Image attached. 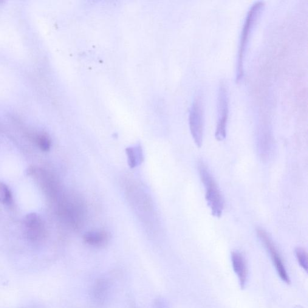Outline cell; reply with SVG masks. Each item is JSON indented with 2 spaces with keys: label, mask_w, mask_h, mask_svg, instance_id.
I'll list each match as a JSON object with an SVG mask.
<instances>
[{
  "label": "cell",
  "mask_w": 308,
  "mask_h": 308,
  "mask_svg": "<svg viewBox=\"0 0 308 308\" xmlns=\"http://www.w3.org/2000/svg\"><path fill=\"white\" fill-rule=\"evenodd\" d=\"M264 6L263 1H258L254 2L250 9L248 10L247 16L246 17L239 44L236 77L237 83H240L244 77V61L250 37L259 16L261 15Z\"/></svg>",
  "instance_id": "6da1fadb"
},
{
  "label": "cell",
  "mask_w": 308,
  "mask_h": 308,
  "mask_svg": "<svg viewBox=\"0 0 308 308\" xmlns=\"http://www.w3.org/2000/svg\"><path fill=\"white\" fill-rule=\"evenodd\" d=\"M297 259L299 264L306 272H308V255L307 251L304 248L298 247L296 250Z\"/></svg>",
  "instance_id": "8fae6325"
},
{
  "label": "cell",
  "mask_w": 308,
  "mask_h": 308,
  "mask_svg": "<svg viewBox=\"0 0 308 308\" xmlns=\"http://www.w3.org/2000/svg\"><path fill=\"white\" fill-rule=\"evenodd\" d=\"M198 168L200 179L205 189V199L208 207L214 216L220 217L224 209V201L219 186L204 163L200 162Z\"/></svg>",
  "instance_id": "7a4b0ae2"
},
{
  "label": "cell",
  "mask_w": 308,
  "mask_h": 308,
  "mask_svg": "<svg viewBox=\"0 0 308 308\" xmlns=\"http://www.w3.org/2000/svg\"><path fill=\"white\" fill-rule=\"evenodd\" d=\"M232 263L234 272L238 277L239 284L244 289L248 279V268L244 255L238 251H234L231 255Z\"/></svg>",
  "instance_id": "8992f818"
},
{
  "label": "cell",
  "mask_w": 308,
  "mask_h": 308,
  "mask_svg": "<svg viewBox=\"0 0 308 308\" xmlns=\"http://www.w3.org/2000/svg\"><path fill=\"white\" fill-rule=\"evenodd\" d=\"M109 236L103 230L88 232L84 236V242L92 246H103L108 242Z\"/></svg>",
  "instance_id": "ba28073f"
},
{
  "label": "cell",
  "mask_w": 308,
  "mask_h": 308,
  "mask_svg": "<svg viewBox=\"0 0 308 308\" xmlns=\"http://www.w3.org/2000/svg\"><path fill=\"white\" fill-rule=\"evenodd\" d=\"M217 123L215 137L217 140L222 141L227 136V125L229 117V93L226 82H220L218 98H217Z\"/></svg>",
  "instance_id": "277c9868"
},
{
  "label": "cell",
  "mask_w": 308,
  "mask_h": 308,
  "mask_svg": "<svg viewBox=\"0 0 308 308\" xmlns=\"http://www.w3.org/2000/svg\"><path fill=\"white\" fill-rule=\"evenodd\" d=\"M38 144L42 151L47 152L50 150L51 140L46 135H41L38 138Z\"/></svg>",
  "instance_id": "7c38bea8"
},
{
  "label": "cell",
  "mask_w": 308,
  "mask_h": 308,
  "mask_svg": "<svg viewBox=\"0 0 308 308\" xmlns=\"http://www.w3.org/2000/svg\"><path fill=\"white\" fill-rule=\"evenodd\" d=\"M257 234L260 240H261L262 244L266 247L268 252L270 254L271 258L272 259L274 265L276 267L277 272L281 279L285 283L290 284V279L288 276L286 268L285 267L281 255L278 252V250L274 245L272 239H270L266 231L259 228L257 230Z\"/></svg>",
  "instance_id": "5b68a950"
},
{
  "label": "cell",
  "mask_w": 308,
  "mask_h": 308,
  "mask_svg": "<svg viewBox=\"0 0 308 308\" xmlns=\"http://www.w3.org/2000/svg\"><path fill=\"white\" fill-rule=\"evenodd\" d=\"M189 125L194 142L198 148H200L202 145L204 129V108L202 95L199 93L195 97L191 106Z\"/></svg>",
  "instance_id": "3957f363"
},
{
  "label": "cell",
  "mask_w": 308,
  "mask_h": 308,
  "mask_svg": "<svg viewBox=\"0 0 308 308\" xmlns=\"http://www.w3.org/2000/svg\"><path fill=\"white\" fill-rule=\"evenodd\" d=\"M126 153L130 168H134L143 162V151L140 146L130 147L127 148Z\"/></svg>",
  "instance_id": "9c48e42d"
},
{
  "label": "cell",
  "mask_w": 308,
  "mask_h": 308,
  "mask_svg": "<svg viewBox=\"0 0 308 308\" xmlns=\"http://www.w3.org/2000/svg\"><path fill=\"white\" fill-rule=\"evenodd\" d=\"M12 200V194L8 186L0 182V202L8 204Z\"/></svg>",
  "instance_id": "30bf717a"
},
{
  "label": "cell",
  "mask_w": 308,
  "mask_h": 308,
  "mask_svg": "<svg viewBox=\"0 0 308 308\" xmlns=\"http://www.w3.org/2000/svg\"><path fill=\"white\" fill-rule=\"evenodd\" d=\"M24 224L28 229L30 239H38L42 232V223L36 214H28L24 219Z\"/></svg>",
  "instance_id": "52a82bcc"
}]
</instances>
